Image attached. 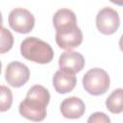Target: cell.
Here are the masks:
<instances>
[{
    "label": "cell",
    "instance_id": "cell-11",
    "mask_svg": "<svg viewBox=\"0 0 123 123\" xmlns=\"http://www.w3.org/2000/svg\"><path fill=\"white\" fill-rule=\"evenodd\" d=\"M53 25L57 31H62L77 26V18L69 9H60L53 16Z\"/></svg>",
    "mask_w": 123,
    "mask_h": 123
},
{
    "label": "cell",
    "instance_id": "cell-10",
    "mask_svg": "<svg viewBox=\"0 0 123 123\" xmlns=\"http://www.w3.org/2000/svg\"><path fill=\"white\" fill-rule=\"evenodd\" d=\"M60 111L63 117L69 119H77L84 115L86 105L81 98L72 96L64 99L60 107Z\"/></svg>",
    "mask_w": 123,
    "mask_h": 123
},
{
    "label": "cell",
    "instance_id": "cell-4",
    "mask_svg": "<svg viewBox=\"0 0 123 123\" xmlns=\"http://www.w3.org/2000/svg\"><path fill=\"white\" fill-rule=\"evenodd\" d=\"M9 25L19 34H28L35 26V17L28 10L15 8L9 14Z\"/></svg>",
    "mask_w": 123,
    "mask_h": 123
},
{
    "label": "cell",
    "instance_id": "cell-6",
    "mask_svg": "<svg viewBox=\"0 0 123 123\" xmlns=\"http://www.w3.org/2000/svg\"><path fill=\"white\" fill-rule=\"evenodd\" d=\"M30 78V70L24 63L14 61L7 65L5 72L6 82L12 87H21Z\"/></svg>",
    "mask_w": 123,
    "mask_h": 123
},
{
    "label": "cell",
    "instance_id": "cell-15",
    "mask_svg": "<svg viewBox=\"0 0 123 123\" xmlns=\"http://www.w3.org/2000/svg\"><path fill=\"white\" fill-rule=\"evenodd\" d=\"M87 122L88 123H110L111 122V119L108 115H106L104 112H100V111H97V112H94L92 113L88 119H87Z\"/></svg>",
    "mask_w": 123,
    "mask_h": 123
},
{
    "label": "cell",
    "instance_id": "cell-2",
    "mask_svg": "<svg viewBox=\"0 0 123 123\" xmlns=\"http://www.w3.org/2000/svg\"><path fill=\"white\" fill-rule=\"evenodd\" d=\"M20 53L28 61L45 64L50 62L54 58V51L49 43L35 37H26L20 45Z\"/></svg>",
    "mask_w": 123,
    "mask_h": 123
},
{
    "label": "cell",
    "instance_id": "cell-9",
    "mask_svg": "<svg viewBox=\"0 0 123 123\" xmlns=\"http://www.w3.org/2000/svg\"><path fill=\"white\" fill-rule=\"evenodd\" d=\"M59 66L61 69L70 71L72 73L80 72L85 66V58L79 52L71 50L63 52L59 58Z\"/></svg>",
    "mask_w": 123,
    "mask_h": 123
},
{
    "label": "cell",
    "instance_id": "cell-3",
    "mask_svg": "<svg viewBox=\"0 0 123 123\" xmlns=\"http://www.w3.org/2000/svg\"><path fill=\"white\" fill-rule=\"evenodd\" d=\"M83 86L85 90L94 96L102 95L110 87V77L107 71L95 67L89 69L83 77Z\"/></svg>",
    "mask_w": 123,
    "mask_h": 123
},
{
    "label": "cell",
    "instance_id": "cell-18",
    "mask_svg": "<svg viewBox=\"0 0 123 123\" xmlns=\"http://www.w3.org/2000/svg\"><path fill=\"white\" fill-rule=\"evenodd\" d=\"M1 69H2V63H1V62H0V74H1Z\"/></svg>",
    "mask_w": 123,
    "mask_h": 123
},
{
    "label": "cell",
    "instance_id": "cell-7",
    "mask_svg": "<svg viewBox=\"0 0 123 123\" xmlns=\"http://www.w3.org/2000/svg\"><path fill=\"white\" fill-rule=\"evenodd\" d=\"M56 42L58 46L64 50H72L81 45L83 42V33L78 26L70 29L57 31Z\"/></svg>",
    "mask_w": 123,
    "mask_h": 123
},
{
    "label": "cell",
    "instance_id": "cell-1",
    "mask_svg": "<svg viewBox=\"0 0 123 123\" xmlns=\"http://www.w3.org/2000/svg\"><path fill=\"white\" fill-rule=\"evenodd\" d=\"M50 101V93L40 85L33 86L25 99L19 104V113L32 121H42L46 117V107Z\"/></svg>",
    "mask_w": 123,
    "mask_h": 123
},
{
    "label": "cell",
    "instance_id": "cell-16",
    "mask_svg": "<svg viewBox=\"0 0 123 123\" xmlns=\"http://www.w3.org/2000/svg\"><path fill=\"white\" fill-rule=\"evenodd\" d=\"M111 3L115 4V5H118V6H122L123 5V0H110Z\"/></svg>",
    "mask_w": 123,
    "mask_h": 123
},
{
    "label": "cell",
    "instance_id": "cell-13",
    "mask_svg": "<svg viewBox=\"0 0 123 123\" xmlns=\"http://www.w3.org/2000/svg\"><path fill=\"white\" fill-rule=\"evenodd\" d=\"M13 45V36L6 28L0 27V54L9 52Z\"/></svg>",
    "mask_w": 123,
    "mask_h": 123
},
{
    "label": "cell",
    "instance_id": "cell-14",
    "mask_svg": "<svg viewBox=\"0 0 123 123\" xmlns=\"http://www.w3.org/2000/svg\"><path fill=\"white\" fill-rule=\"evenodd\" d=\"M12 105V92L5 86H0V111L4 112L10 110Z\"/></svg>",
    "mask_w": 123,
    "mask_h": 123
},
{
    "label": "cell",
    "instance_id": "cell-5",
    "mask_svg": "<svg viewBox=\"0 0 123 123\" xmlns=\"http://www.w3.org/2000/svg\"><path fill=\"white\" fill-rule=\"evenodd\" d=\"M120 25L118 12L110 7H105L100 10L96 15V27L103 35L114 34Z\"/></svg>",
    "mask_w": 123,
    "mask_h": 123
},
{
    "label": "cell",
    "instance_id": "cell-8",
    "mask_svg": "<svg viewBox=\"0 0 123 123\" xmlns=\"http://www.w3.org/2000/svg\"><path fill=\"white\" fill-rule=\"evenodd\" d=\"M53 86L56 91L60 94H65L72 91L77 84V78L75 73L61 69L58 70L53 76Z\"/></svg>",
    "mask_w": 123,
    "mask_h": 123
},
{
    "label": "cell",
    "instance_id": "cell-12",
    "mask_svg": "<svg viewBox=\"0 0 123 123\" xmlns=\"http://www.w3.org/2000/svg\"><path fill=\"white\" fill-rule=\"evenodd\" d=\"M123 89L113 90L106 100V107L111 113H121L123 111Z\"/></svg>",
    "mask_w": 123,
    "mask_h": 123
},
{
    "label": "cell",
    "instance_id": "cell-17",
    "mask_svg": "<svg viewBox=\"0 0 123 123\" xmlns=\"http://www.w3.org/2000/svg\"><path fill=\"white\" fill-rule=\"evenodd\" d=\"M2 23H3V18H2V13L0 12V27H2Z\"/></svg>",
    "mask_w": 123,
    "mask_h": 123
}]
</instances>
